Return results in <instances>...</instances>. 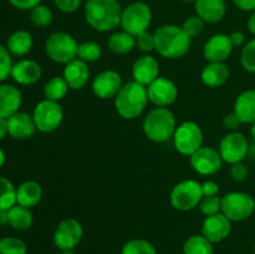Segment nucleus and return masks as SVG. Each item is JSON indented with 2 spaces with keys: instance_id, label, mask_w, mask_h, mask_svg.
Here are the masks:
<instances>
[{
  "instance_id": "49",
  "label": "nucleus",
  "mask_w": 255,
  "mask_h": 254,
  "mask_svg": "<svg viewBox=\"0 0 255 254\" xmlns=\"http://www.w3.org/2000/svg\"><path fill=\"white\" fill-rule=\"evenodd\" d=\"M7 134H9V131H7V119L0 117V141H2Z\"/></svg>"
},
{
  "instance_id": "5",
  "label": "nucleus",
  "mask_w": 255,
  "mask_h": 254,
  "mask_svg": "<svg viewBox=\"0 0 255 254\" xmlns=\"http://www.w3.org/2000/svg\"><path fill=\"white\" fill-rule=\"evenodd\" d=\"M79 42L69 32L55 31L47 36L45 41V54L51 61L66 65L77 59Z\"/></svg>"
},
{
  "instance_id": "38",
  "label": "nucleus",
  "mask_w": 255,
  "mask_h": 254,
  "mask_svg": "<svg viewBox=\"0 0 255 254\" xmlns=\"http://www.w3.org/2000/svg\"><path fill=\"white\" fill-rule=\"evenodd\" d=\"M198 207L201 213L206 217H211V216H214V214L221 213L222 197H218V196L203 197Z\"/></svg>"
},
{
  "instance_id": "48",
  "label": "nucleus",
  "mask_w": 255,
  "mask_h": 254,
  "mask_svg": "<svg viewBox=\"0 0 255 254\" xmlns=\"http://www.w3.org/2000/svg\"><path fill=\"white\" fill-rule=\"evenodd\" d=\"M229 39H231L232 45L234 47L242 46V45H246V35L242 31H233L231 35H229Z\"/></svg>"
},
{
  "instance_id": "13",
  "label": "nucleus",
  "mask_w": 255,
  "mask_h": 254,
  "mask_svg": "<svg viewBox=\"0 0 255 254\" xmlns=\"http://www.w3.org/2000/svg\"><path fill=\"white\" fill-rule=\"evenodd\" d=\"M189 163L197 173L202 176H212L221 171L223 159L217 148L211 146H202L198 151L189 157Z\"/></svg>"
},
{
  "instance_id": "37",
  "label": "nucleus",
  "mask_w": 255,
  "mask_h": 254,
  "mask_svg": "<svg viewBox=\"0 0 255 254\" xmlns=\"http://www.w3.org/2000/svg\"><path fill=\"white\" fill-rule=\"evenodd\" d=\"M241 65L246 71L255 74V37L247 42L242 49Z\"/></svg>"
},
{
  "instance_id": "8",
  "label": "nucleus",
  "mask_w": 255,
  "mask_h": 254,
  "mask_svg": "<svg viewBox=\"0 0 255 254\" xmlns=\"http://www.w3.org/2000/svg\"><path fill=\"white\" fill-rule=\"evenodd\" d=\"M255 212V199L247 192H229L222 197V213L231 222H243Z\"/></svg>"
},
{
  "instance_id": "32",
  "label": "nucleus",
  "mask_w": 255,
  "mask_h": 254,
  "mask_svg": "<svg viewBox=\"0 0 255 254\" xmlns=\"http://www.w3.org/2000/svg\"><path fill=\"white\" fill-rule=\"evenodd\" d=\"M16 204V187L0 176V209H10Z\"/></svg>"
},
{
  "instance_id": "4",
  "label": "nucleus",
  "mask_w": 255,
  "mask_h": 254,
  "mask_svg": "<svg viewBox=\"0 0 255 254\" xmlns=\"http://www.w3.org/2000/svg\"><path fill=\"white\" fill-rule=\"evenodd\" d=\"M147 138L156 143H164L173 138L177 121L168 107H154L146 115L142 124Z\"/></svg>"
},
{
  "instance_id": "35",
  "label": "nucleus",
  "mask_w": 255,
  "mask_h": 254,
  "mask_svg": "<svg viewBox=\"0 0 255 254\" xmlns=\"http://www.w3.org/2000/svg\"><path fill=\"white\" fill-rule=\"evenodd\" d=\"M121 254H157V251L146 239H132L122 247Z\"/></svg>"
},
{
  "instance_id": "17",
  "label": "nucleus",
  "mask_w": 255,
  "mask_h": 254,
  "mask_svg": "<svg viewBox=\"0 0 255 254\" xmlns=\"http://www.w3.org/2000/svg\"><path fill=\"white\" fill-rule=\"evenodd\" d=\"M232 232V222L223 213L206 217L202 224V234L212 243H221Z\"/></svg>"
},
{
  "instance_id": "27",
  "label": "nucleus",
  "mask_w": 255,
  "mask_h": 254,
  "mask_svg": "<svg viewBox=\"0 0 255 254\" xmlns=\"http://www.w3.org/2000/svg\"><path fill=\"white\" fill-rule=\"evenodd\" d=\"M34 46L32 35L26 30H17L12 32L6 41V49L11 54V56L24 57L31 51Z\"/></svg>"
},
{
  "instance_id": "3",
  "label": "nucleus",
  "mask_w": 255,
  "mask_h": 254,
  "mask_svg": "<svg viewBox=\"0 0 255 254\" xmlns=\"http://www.w3.org/2000/svg\"><path fill=\"white\" fill-rule=\"evenodd\" d=\"M114 100L116 112L124 120H134L141 116L149 102L147 87L136 81L124 84Z\"/></svg>"
},
{
  "instance_id": "26",
  "label": "nucleus",
  "mask_w": 255,
  "mask_h": 254,
  "mask_svg": "<svg viewBox=\"0 0 255 254\" xmlns=\"http://www.w3.org/2000/svg\"><path fill=\"white\" fill-rule=\"evenodd\" d=\"M42 198V187L36 181H25L16 187V204L34 208Z\"/></svg>"
},
{
  "instance_id": "29",
  "label": "nucleus",
  "mask_w": 255,
  "mask_h": 254,
  "mask_svg": "<svg viewBox=\"0 0 255 254\" xmlns=\"http://www.w3.org/2000/svg\"><path fill=\"white\" fill-rule=\"evenodd\" d=\"M34 223L31 209L15 204L9 209V226L15 231H26Z\"/></svg>"
},
{
  "instance_id": "16",
  "label": "nucleus",
  "mask_w": 255,
  "mask_h": 254,
  "mask_svg": "<svg viewBox=\"0 0 255 254\" xmlns=\"http://www.w3.org/2000/svg\"><path fill=\"white\" fill-rule=\"evenodd\" d=\"M229 35L216 34L209 37L203 46V56L208 62H226L233 52Z\"/></svg>"
},
{
  "instance_id": "21",
  "label": "nucleus",
  "mask_w": 255,
  "mask_h": 254,
  "mask_svg": "<svg viewBox=\"0 0 255 254\" xmlns=\"http://www.w3.org/2000/svg\"><path fill=\"white\" fill-rule=\"evenodd\" d=\"M22 94L15 85L0 84V117L9 119L20 111Z\"/></svg>"
},
{
  "instance_id": "7",
  "label": "nucleus",
  "mask_w": 255,
  "mask_h": 254,
  "mask_svg": "<svg viewBox=\"0 0 255 254\" xmlns=\"http://www.w3.org/2000/svg\"><path fill=\"white\" fill-rule=\"evenodd\" d=\"M32 119L37 131L51 133L61 126L64 121V109L60 102L44 99L35 105Z\"/></svg>"
},
{
  "instance_id": "19",
  "label": "nucleus",
  "mask_w": 255,
  "mask_h": 254,
  "mask_svg": "<svg viewBox=\"0 0 255 254\" xmlns=\"http://www.w3.org/2000/svg\"><path fill=\"white\" fill-rule=\"evenodd\" d=\"M132 77L133 81L148 86L159 77V62L151 55H142L132 65Z\"/></svg>"
},
{
  "instance_id": "33",
  "label": "nucleus",
  "mask_w": 255,
  "mask_h": 254,
  "mask_svg": "<svg viewBox=\"0 0 255 254\" xmlns=\"http://www.w3.org/2000/svg\"><path fill=\"white\" fill-rule=\"evenodd\" d=\"M102 47L96 41H84L79 45L77 59L82 60L86 64H92L101 59Z\"/></svg>"
},
{
  "instance_id": "34",
  "label": "nucleus",
  "mask_w": 255,
  "mask_h": 254,
  "mask_svg": "<svg viewBox=\"0 0 255 254\" xmlns=\"http://www.w3.org/2000/svg\"><path fill=\"white\" fill-rule=\"evenodd\" d=\"M52 20H54V14H52L51 9L46 5L39 4L34 9L30 10V21L36 27L44 29V27L50 26Z\"/></svg>"
},
{
  "instance_id": "43",
  "label": "nucleus",
  "mask_w": 255,
  "mask_h": 254,
  "mask_svg": "<svg viewBox=\"0 0 255 254\" xmlns=\"http://www.w3.org/2000/svg\"><path fill=\"white\" fill-rule=\"evenodd\" d=\"M54 4L64 14H72L80 9L82 0H54Z\"/></svg>"
},
{
  "instance_id": "41",
  "label": "nucleus",
  "mask_w": 255,
  "mask_h": 254,
  "mask_svg": "<svg viewBox=\"0 0 255 254\" xmlns=\"http://www.w3.org/2000/svg\"><path fill=\"white\" fill-rule=\"evenodd\" d=\"M136 46L138 47L141 51L143 52H151L156 49V39H154V34L149 31H144L136 36Z\"/></svg>"
},
{
  "instance_id": "53",
  "label": "nucleus",
  "mask_w": 255,
  "mask_h": 254,
  "mask_svg": "<svg viewBox=\"0 0 255 254\" xmlns=\"http://www.w3.org/2000/svg\"><path fill=\"white\" fill-rule=\"evenodd\" d=\"M251 134H252V138H253L254 143H255V122L252 125V128H251Z\"/></svg>"
},
{
  "instance_id": "44",
  "label": "nucleus",
  "mask_w": 255,
  "mask_h": 254,
  "mask_svg": "<svg viewBox=\"0 0 255 254\" xmlns=\"http://www.w3.org/2000/svg\"><path fill=\"white\" fill-rule=\"evenodd\" d=\"M9 4L11 6H14L17 10H27L30 11L31 9H34L35 6H37L39 4H41V0H7Z\"/></svg>"
},
{
  "instance_id": "11",
  "label": "nucleus",
  "mask_w": 255,
  "mask_h": 254,
  "mask_svg": "<svg viewBox=\"0 0 255 254\" xmlns=\"http://www.w3.org/2000/svg\"><path fill=\"white\" fill-rule=\"evenodd\" d=\"M249 142L248 138L242 132L234 131L228 132L222 138L219 143L218 151L221 153L223 162L229 164L243 162L249 153Z\"/></svg>"
},
{
  "instance_id": "47",
  "label": "nucleus",
  "mask_w": 255,
  "mask_h": 254,
  "mask_svg": "<svg viewBox=\"0 0 255 254\" xmlns=\"http://www.w3.org/2000/svg\"><path fill=\"white\" fill-rule=\"evenodd\" d=\"M232 2L243 11H254L255 10V0H232Z\"/></svg>"
},
{
  "instance_id": "2",
  "label": "nucleus",
  "mask_w": 255,
  "mask_h": 254,
  "mask_svg": "<svg viewBox=\"0 0 255 254\" xmlns=\"http://www.w3.org/2000/svg\"><path fill=\"white\" fill-rule=\"evenodd\" d=\"M153 34L156 39L154 50L164 59H181L191 50L193 39L184 31L183 27L178 25H162Z\"/></svg>"
},
{
  "instance_id": "52",
  "label": "nucleus",
  "mask_w": 255,
  "mask_h": 254,
  "mask_svg": "<svg viewBox=\"0 0 255 254\" xmlns=\"http://www.w3.org/2000/svg\"><path fill=\"white\" fill-rule=\"evenodd\" d=\"M5 161H6V154H5V152L0 148V168L4 166Z\"/></svg>"
},
{
  "instance_id": "36",
  "label": "nucleus",
  "mask_w": 255,
  "mask_h": 254,
  "mask_svg": "<svg viewBox=\"0 0 255 254\" xmlns=\"http://www.w3.org/2000/svg\"><path fill=\"white\" fill-rule=\"evenodd\" d=\"M27 247L24 241L16 237H4L0 239V254H26Z\"/></svg>"
},
{
  "instance_id": "50",
  "label": "nucleus",
  "mask_w": 255,
  "mask_h": 254,
  "mask_svg": "<svg viewBox=\"0 0 255 254\" xmlns=\"http://www.w3.org/2000/svg\"><path fill=\"white\" fill-rule=\"evenodd\" d=\"M9 224V209H0V226Z\"/></svg>"
},
{
  "instance_id": "22",
  "label": "nucleus",
  "mask_w": 255,
  "mask_h": 254,
  "mask_svg": "<svg viewBox=\"0 0 255 254\" xmlns=\"http://www.w3.org/2000/svg\"><path fill=\"white\" fill-rule=\"evenodd\" d=\"M7 131L12 138L27 139L34 136L37 129L32 115L19 111L7 119Z\"/></svg>"
},
{
  "instance_id": "39",
  "label": "nucleus",
  "mask_w": 255,
  "mask_h": 254,
  "mask_svg": "<svg viewBox=\"0 0 255 254\" xmlns=\"http://www.w3.org/2000/svg\"><path fill=\"white\" fill-rule=\"evenodd\" d=\"M12 57L6 46L0 44V84L9 79L12 69Z\"/></svg>"
},
{
  "instance_id": "14",
  "label": "nucleus",
  "mask_w": 255,
  "mask_h": 254,
  "mask_svg": "<svg viewBox=\"0 0 255 254\" xmlns=\"http://www.w3.org/2000/svg\"><path fill=\"white\" fill-rule=\"evenodd\" d=\"M148 101L156 107H168L178 97V87L168 77H157L147 86Z\"/></svg>"
},
{
  "instance_id": "23",
  "label": "nucleus",
  "mask_w": 255,
  "mask_h": 254,
  "mask_svg": "<svg viewBox=\"0 0 255 254\" xmlns=\"http://www.w3.org/2000/svg\"><path fill=\"white\" fill-rule=\"evenodd\" d=\"M62 77L71 90H81L90 80L89 65L80 59H75L65 65Z\"/></svg>"
},
{
  "instance_id": "20",
  "label": "nucleus",
  "mask_w": 255,
  "mask_h": 254,
  "mask_svg": "<svg viewBox=\"0 0 255 254\" xmlns=\"http://www.w3.org/2000/svg\"><path fill=\"white\" fill-rule=\"evenodd\" d=\"M194 11L206 24H217L227 14L226 0H196Z\"/></svg>"
},
{
  "instance_id": "42",
  "label": "nucleus",
  "mask_w": 255,
  "mask_h": 254,
  "mask_svg": "<svg viewBox=\"0 0 255 254\" xmlns=\"http://www.w3.org/2000/svg\"><path fill=\"white\" fill-rule=\"evenodd\" d=\"M229 173L236 182H244L249 176V168L243 162H238V163L231 164Z\"/></svg>"
},
{
  "instance_id": "54",
  "label": "nucleus",
  "mask_w": 255,
  "mask_h": 254,
  "mask_svg": "<svg viewBox=\"0 0 255 254\" xmlns=\"http://www.w3.org/2000/svg\"><path fill=\"white\" fill-rule=\"evenodd\" d=\"M61 254H76L74 251H62Z\"/></svg>"
},
{
  "instance_id": "30",
  "label": "nucleus",
  "mask_w": 255,
  "mask_h": 254,
  "mask_svg": "<svg viewBox=\"0 0 255 254\" xmlns=\"http://www.w3.org/2000/svg\"><path fill=\"white\" fill-rule=\"evenodd\" d=\"M69 85L62 76H54L44 86V96L50 101L60 102L69 92Z\"/></svg>"
},
{
  "instance_id": "56",
  "label": "nucleus",
  "mask_w": 255,
  "mask_h": 254,
  "mask_svg": "<svg viewBox=\"0 0 255 254\" xmlns=\"http://www.w3.org/2000/svg\"><path fill=\"white\" fill-rule=\"evenodd\" d=\"M254 254H255V247H254Z\"/></svg>"
},
{
  "instance_id": "51",
  "label": "nucleus",
  "mask_w": 255,
  "mask_h": 254,
  "mask_svg": "<svg viewBox=\"0 0 255 254\" xmlns=\"http://www.w3.org/2000/svg\"><path fill=\"white\" fill-rule=\"evenodd\" d=\"M247 26H248V30L252 32V34L255 36V10L252 11L251 16L248 17V21H247Z\"/></svg>"
},
{
  "instance_id": "28",
  "label": "nucleus",
  "mask_w": 255,
  "mask_h": 254,
  "mask_svg": "<svg viewBox=\"0 0 255 254\" xmlns=\"http://www.w3.org/2000/svg\"><path fill=\"white\" fill-rule=\"evenodd\" d=\"M107 46L111 52L116 55H127L136 47V37L126 31L114 32L107 40Z\"/></svg>"
},
{
  "instance_id": "10",
  "label": "nucleus",
  "mask_w": 255,
  "mask_h": 254,
  "mask_svg": "<svg viewBox=\"0 0 255 254\" xmlns=\"http://www.w3.org/2000/svg\"><path fill=\"white\" fill-rule=\"evenodd\" d=\"M173 144L178 153L191 157L203 146V131L196 122H182L173 134Z\"/></svg>"
},
{
  "instance_id": "1",
  "label": "nucleus",
  "mask_w": 255,
  "mask_h": 254,
  "mask_svg": "<svg viewBox=\"0 0 255 254\" xmlns=\"http://www.w3.org/2000/svg\"><path fill=\"white\" fill-rule=\"evenodd\" d=\"M122 10L119 0H86L84 15L92 29L109 32L120 26Z\"/></svg>"
},
{
  "instance_id": "6",
  "label": "nucleus",
  "mask_w": 255,
  "mask_h": 254,
  "mask_svg": "<svg viewBox=\"0 0 255 254\" xmlns=\"http://www.w3.org/2000/svg\"><path fill=\"white\" fill-rule=\"evenodd\" d=\"M152 19H153V12L148 4L143 1H133L122 10L120 26L124 31L136 37L142 32L148 31Z\"/></svg>"
},
{
  "instance_id": "12",
  "label": "nucleus",
  "mask_w": 255,
  "mask_h": 254,
  "mask_svg": "<svg viewBox=\"0 0 255 254\" xmlns=\"http://www.w3.org/2000/svg\"><path fill=\"white\" fill-rule=\"evenodd\" d=\"M84 236L82 224L77 219L69 218L57 224L54 232V244L60 251H74Z\"/></svg>"
},
{
  "instance_id": "40",
  "label": "nucleus",
  "mask_w": 255,
  "mask_h": 254,
  "mask_svg": "<svg viewBox=\"0 0 255 254\" xmlns=\"http://www.w3.org/2000/svg\"><path fill=\"white\" fill-rule=\"evenodd\" d=\"M204 26H206V22H204L198 15H191V16H188L183 21V25H182L184 31H186L192 39H193V37H197L198 35H201L202 32H203Z\"/></svg>"
},
{
  "instance_id": "24",
  "label": "nucleus",
  "mask_w": 255,
  "mask_h": 254,
  "mask_svg": "<svg viewBox=\"0 0 255 254\" xmlns=\"http://www.w3.org/2000/svg\"><path fill=\"white\" fill-rule=\"evenodd\" d=\"M231 77V70L226 62H208L201 72V80L209 89L226 85Z\"/></svg>"
},
{
  "instance_id": "18",
  "label": "nucleus",
  "mask_w": 255,
  "mask_h": 254,
  "mask_svg": "<svg viewBox=\"0 0 255 254\" xmlns=\"http://www.w3.org/2000/svg\"><path fill=\"white\" fill-rule=\"evenodd\" d=\"M42 76V69L40 64L30 59L19 60L12 65L10 77L21 86H30L40 81Z\"/></svg>"
},
{
  "instance_id": "31",
  "label": "nucleus",
  "mask_w": 255,
  "mask_h": 254,
  "mask_svg": "<svg viewBox=\"0 0 255 254\" xmlns=\"http://www.w3.org/2000/svg\"><path fill=\"white\" fill-rule=\"evenodd\" d=\"M213 243L203 234H194L189 237L183 244V254H213Z\"/></svg>"
},
{
  "instance_id": "45",
  "label": "nucleus",
  "mask_w": 255,
  "mask_h": 254,
  "mask_svg": "<svg viewBox=\"0 0 255 254\" xmlns=\"http://www.w3.org/2000/svg\"><path fill=\"white\" fill-rule=\"evenodd\" d=\"M223 127L227 129L228 132H234L238 129V127L241 126V121L238 120V117L236 116L234 112H231V114H227L226 116L223 117Z\"/></svg>"
},
{
  "instance_id": "25",
  "label": "nucleus",
  "mask_w": 255,
  "mask_h": 254,
  "mask_svg": "<svg viewBox=\"0 0 255 254\" xmlns=\"http://www.w3.org/2000/svg\"><path fill=\"white\" fill-rule=\"evenodd\" d=\"M233 112L242 125H253L255 122V90H246L237 96Z\"/></svg>"
},
{
  "instance_id": "9",
  "label": "nucleus",
  "mask_w": 255,
  "mask_h": 254,
  "mask_svg": "<svg viewBox=\"0 0 255 254\" xmlns=\"http://www.w3.org/2000/svg\"><path fill=\"white\" fill-rule=\"evenodd\" d=\"M202 198V183L196 179H186L177 183L169 196L172 207L181 212H189L198 207Z\"/></svg>"
},
{
  "instance_id": "15",
  "label": "nucleus",
  "mask_w": 255,
  "mask_h": 254,
  "mask_svg": "<svg viewBox=\"0 0 255 254\" xmlns=\"http://www.w3.org/2000/svg\"><path fill=\"white\" fill-rule=\"evenodd\" d=\"M124 86L121 75L115 70H105L94 77L91 84L95 96L101 100L115 99Z\"/></svg>"
},
{
  "instance_id": "55",
  "label": "nucleus",
  "mask_w": 255,
  "mask_h": 254,
  "mask_svg": "<svg viewBox=\"0 0 255 254\" xmlns=\"http://www.w3.org/2000/svg\"><path fill=\"white\" fill-rule=\"evenodd\" d=\"M181 1H183V2H194L196 0H181Z\"/></svg>"
},
{
  "instance_id": "46",
  "label": "nucleus",
  "mask_w": 255,
  "mask_h": 254,
  "mask_svg": "<svg viewBox=\"0 0 255 254\" xmlns=\"http://www.w3.org/2000/svg\"><path fill=\"white\" fill-rule=\"evenodd\" d=\"M202 193L203 197H212L218 196L219 193V186L214 181H206L202 183Z\"/></svg>"
}]
</instances>
